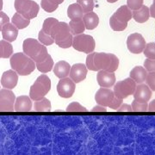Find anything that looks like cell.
Segmentation results:
<instances>
[{"instance_id": "obj_1", "label": "cell", "mask_w": 155, "mask_h": 155, "mask_svg": "<svg viewBox=\"0 0 155 155\" xmlns=\"http://www.w3.org/2000/svg\"><path fill=\"white\" fill-rule=\"evenodd\" d=\"M41 29L54 39V42L61 48L72 47L73 37L67 22H60L54 17H48L45 19Z\"/></svg>"}, {"instance_id": "obj_2", "label": "cell", "mask_w": 155, "mask_h": 155, "mask_svg": "<svg viewBox=\"0 0 155 155\" xmlns=\"http://www.w3.org/2000/svg\"><path fill=\"white\" fill-rule=\"evenodd\" d=\"M119 59L113 54L107 53H91L86 57L87 69L94 72L101 70L116 72L119 67Z\"/></svg>"}, {"instance_id": "obj_3", "label": "cell", "mask_w": 155, "mask_h": 155, "mask_svg": "<svg viewBox=\"0 0 155 155\" xmlns=\"http://www.w3.org/2000/svg\"><path fill=\"white\" fill-rule=\"evenodd\" d=\"M23 53L31 58L35 64L44 61L49 55L45 45L41 44L38 40L28 38L24 40L22 44Z\"/></svg>"}, {"instance_id": "obj_4", "label": "cell", "mask_w": 155, "mask_h": 155, "mask_svg": "<svg viewBox=\"0 0 155 155\" xmlns=\"http://www.w3.org/2000/svg\"><path fill=\"white\" fill-rule=\"evenodd\" d=\"M11 68L20 76H28L36 68L35 61L24 53H17L11 56Z\"/></svg>"}, {"instance_id": "obj_5", "label": "cell", "mask_w": 155, "mask_h": 155, "mask_svg": "<svg viewBox=\"0 0 155 155\" xmlns=\"http://www.w3.org/2000/svg\"><path fill=\"white\" fill-rule=\"evenodd\" d=\"M132 19V11L127 5L118 8L110 17V26L114 31H123L127 27V23Z\"/></svg>"}, {"instance_id": "obj_6", "label": "cell", "mask_w": 155, "mask_h": 155, "mask_svg": "<svg viewBox=\"0 0 155 155\" xmlns=\"http://www.w3.org/2000/svg\"><path fill=\"white\" fill-rule=\"evenodd\" d=\"M51 90V80L46 74L39 76L29 90V97L34 101H38L44 97Z\"/></svg>"}, {"instance_id": "obj_7", "label": "cell", "mask_w": 155, "mask_h": 155, "mask_svg": "<svg viewBox=\"0 0 155 155\" xmlns=\"http://www.w3.org/2000/svg\"><path fill=\"white\" fill-rule=\"evenodd\" d=\"M15 9L17 13L30 20L37 17L40 6L33 0H15Z\"/></svg>"}, {"instance_id": "obj_8", "label": "cell", "mask_w": 155, "mask_h": 155, "mask_svg": "<svg viewBox=\"0 0 155 155\" xmlns=\"http://www.w3.org/2000/svg\"><path fill=\"white\" fill-rule=\"evenodd\" d=\"M72 47L77 51L83 52L84 54H91L92 53L96 47L94 38L85 34H79L77 35H74L72 39Z\"/></svg>"}, {"instance_id": "obj_9", "label": "cell", "mask_w": 155, "mask_h": 155, "mask_svg": "<svg viewBox=\"0 0 155 155\" xmlns=\"http://www.w3.org/2000/svg\"><path fill=\"white\" fill-rule=\"evenodd\" d=\"M136 88V83L131 78H127L124 80L118 81L114 84V94L116 97L124 99L133 95Z\"/></svg>"}, {"instance_id": "obj_10", "label": "cell", "mask_w": 155, "mask_h": 155, "mask_svg": "<svg viewBox=\"0 0 155 155\" xmlns=\"http://www.w3.org/2000/svg\"><path fill=\"white\" fill-rule=\"evenodd\" d=\"M146 40L140 33H133L127 39V47L128 51L134 54H141L146 47Z\"/></svg>"}, {"instance_id": "obj_11", "label": "cell", "mask_w": 155, "mask_h": 155, "mask_svg": "<svg viewBox=\"0 0 155 155\" xmlns=\"http://www.w3.org/2000/svg\"><path fill=\"white\" fill-rule=\"evenodd\" d=\"M16 96L9 89L0 90V112H12L14 111V104Z\"/></svg>"}, {"instance_id": "obj_12", "label": "cell", "mask_w": 155, "mask_h": 155, "mask_svg": "<svg viewBox=\"0 0 155 155\" xmlns=\"http://www.w3.org/2000/svg\"><path fill=\"white\" fill-rule=\"evenodd\" d=\"M57 91L61 97L69 98L71 97L75 91V83L70 78H61L57 84Z\"/></svg>"}, {"instance_id": "obj_13", "label": "cell", "mask_w": 155, "mask_h": 155, "mask_svg": "<svg viewBox=\"0 0 155 155\" xmlns=\"http://www.w3.org/2000/svg\"><path fill=\"white\" fill-rule=\"evenodd\" d=\"M116 98V96L114 94V91L110 88H100L95 95V100L97 103V104L110 107L112 102Z\"/></svg>"}, {"instance_id": "obj_14", "label": "cell", "mask_w": 155, "mask_h": 155, "mask_svg": "<svg viewBox=\"0 0 155 155\" xmlns=\"http://www.w3.org/2000/svg\"><path fill=\"white\" fill-rule=\"evenodd\" d=\"M87 72H88V69L85 65H84L82 63H77L71 67L69 76L75 84L80 83L81 81L85 79Z\"/></svg>"}, {"instance_id": "obj_15", "label": "cell", "mask_w": 155, "mask_h": 155, "mask_svg": "<svg viewBox=\"0 0 155 155\" xmlns=\"http://www.w3.org/2000/svg\"><path fill=\"white\" fill-rule=\"evenodd\" d=\"M133 95L134 100H136L139 103H147L151 99L153 92L147 84L142 83L136 85Z\"/></svg>"}, {"instance_id": "obj_16", "label": "cell", "mask_w": 155, "mask_h": 155, "mask_svg": "<svg viewBox=\"0 0 155 155\" xmlns=\"http://www.w3.org/2000/svg\"><path fill=\"white\" fill-rule=\"evenodd\" d=\"M97 80L101 87L110 88L116 84V75L114 72L101 70L97 75Z\"/></svg>"}, {"instance_id": "obj_17", "label": "cell", "mask_w": 155, "mask_h": 155, "mask_svg": "<svg viewBox=\"0 0 155 155\" xmlns=\"http://www.w3.org/2000/svg\"><path fill=\"white\" fill-rule=\"evenodd\" d=\"M18 82V74L13 69L8 70L3 73L1 77V84L4 88L12 90L17 86Z\"/></svg>"}, {"instance_id": "obj_18", "label": "cell", "mask_w": 155, "mask_h": 155, "mask_svg": "<svg viewBox=\"0 0 155 155\" xmlns=\"http://www.w3.org/2000/svg\"><path fill=\"white\" fill-rule=\"evenodd\" d=\"M32 108V101L28 96L18 97L14 104V110L17 112H28Z\"/></svg>"}, {"instance_id": "obj_19", "label": "cell", "mask_w": 155, "mask_h": 155, "mask_svg": "<svg viewBox=\"0 0 155 155\" xmlns=\"http://www.w3.org/2000/svg\"><path fill=\"white\" fill-rule=\"evenodd\" d=\"M2 35L4 40H5L9 42L15 41L18 35V28L12 23L7 22L2 28Z\"/></svg>"}, {"instance_id": "obj_20", "label": "cell", "mask_w": 155, "mask_h": 155, "mask_svg": "<svg viewBox=\"0 0 155 155\" xmlns=\"http://www.w3.org/2000/svg\"><path fill=\"white\" fill-rule=\"evenodd\" d=\"M53 69L56 77H58L59 78H67L69 75L71 66L67 61H61L56 63Z\"/></svg>"}, {"instance_id": "obj_21", "label": "cell", "mask_w": 155, "mask_h": 155, "mask_svg": "<svg viewBox=\"0 0 155 155\" xmlns=\"http://www.w3.org/2000/svg\"><path fill=\"white\" fill-rule=\"evenodd\" d=\"M149 17V8L147 5H142L138 10L132 11V18H134V20L139 23H144L147 22Z\"/></svg>"}, {"instance_id": "obj_22", "label": "cell", "mask_w": 155, "mask_h": 155, "mask_svg": "<svg viewBox=\"0 0 155 155\" xmlns=\"http://www.w3.org/2000/svg\"><path fill=\"white\" fill-rule=\"evenodd\" d=\"M129 76L136 84H142L146 81V78L147 76V71L145 69V67H134L129 73Z\"/></svg>"}, {"instance_id": "obj_23", "label": "cell", "mask_w": 155, "mask_h": 155, "mask_svg": "<svg viewBox=\"0 0 155 155\" xmlns=\"http://www.w3.org/2000/svg\"><path fill=\"white\" fill-rule=\"evenodd\" d=\"M83 22L86 29L92 30L98 26L99 23V17L95 12H87L84 15Z\"/></svg>"}, {"instance_id": "obj_24", "label": "cell", "mask_w": 155, "mask_h": 155, "mask_svg": "<svg viewBox=\"0 0 155 155\" xmlns=\"http://www.w3.org/2000/svg\"><path fill=\"white\" fill-rule=\"evenodd\" d=\"M67 16L72 21H78L82 20L84 17V11L82 7L79 5L78 3L72 4L68 6L67 9Z\"/></svg>"}, {"instance_id": "obj_25", "label": "cell", "mask_w": 155, "mask_h": 155, "mask_svg": "<svg viewBox=\"0 0 155 155\" xmlns=\"http://www.w3.org/2000/svg\"><path fill=\"white\" fill-rule=\"evenodd\" d=\"M12 24H14L18 29H23V28H27L29 23H30V20L27 19L24 17H22L21 14L19 13H15L12 17L11 19Z\"/></svg>"}, {"instance_id": "obj_26", "label": "cell", "mask_w": 155, "mask_h": 155, "mask_svg": "<svg viewBox=\"0 0 155 155\" xmlns=\"http://www.w3.org/2000/svg\"><path fill=\"white\" fill-rule=\"evenodd\" d=\"M64 2V0H41V6L46 12L52 13L58 9L59 5Z\"/></svg>"}, {"instance_id": "obj_27", "label": "cell", "mask_w": 155, "mask_h": 155, "mask_svg": "<svg viewBox=\"0 0 155 155\" xmlns=\"http://www.w3.org/2000/svg\"><path fill=\"white\" fill-rule=\"evenodd\" d=\"M13 54L12 45L5 40L0 41V59L10 58Z\"/></svg>"}, {"instance_id": "obj_28", "label": "cell", "mask_w": 155, "mask_h": 155, "mask_svg": "<svg viewBox=\"0 0 155 155\" xmlns=\"http://www.w3.org/2000/svg\"><path fill=\"white\" fill-rule=\"evenodd\" d=\"M35 66H36V68L39 72H41V73H47V72L52 71V69L54 68V62L49 54L44 61L35 64Z\"/></svg>"}, {"instance_id": "obj_29", "label": "cell", "mask_w": 155, "mask_h": 155, "mask_svg": "<svg viewBox=\"0 0 155 155\" xmlns=\"http://www.w3.org/2000/svg\"><path fill=\"white\" fill-rule=\"evenodd\" d=\"M69 28H70V32L72 35H77L79 34H83L85 30V26L84 23L82 20H78V21H72L71 20L69 22Z\"/></svg>"}, {"instance_id": "obj_30", "label": "cell", "mask_w": 155, "mask_h": 155, "mask_svg": "<svg viewBox=\"0 0 155 155\" xmlns=\"http://www.w3.org/2000/svg\"><path fill=\"white\" fill-rule=\"evenodd\" d=\"M35 111L36 112H49L51 111V102L49 99L42 97L41 99L35 102Z\"/></svg>"}, {"instance_id": "obj_31", "label": "cell", "mask_w": 155, "mask_h": 155, "mask_svg": "<svg viewBox=\"0 0 155 155\" xmlns=\"http://www.w3.org/2000/svg\"><path fill=\"white\" fill-rule=\"evenodd\" d=\"M38 41L41 44L45 45V46H50V45L54 43V39L52 38L50 35H47V34L45 33L42 29H41L40 32H39Z\"/></svg>"}, {"instance_id": "obj_32", "label": "cell", "mask_w": 155, "mask_h": 155, "mask_svg": "<svg viewBox=\"0 0 155 155\" xmlns=\"http://www.w3.org/2000/svg\"><path fill=\"white\" fill-rule=\"evenodd\" d=\"M77 3L82 7L84 13L91 12L94 9V0H77Z\"/></svg>"}, {"instance_id": "obj_33", "label": "cell", "mask_w": 155, "mask_h": 155, "mask_svg": "<svg viewBox=\"0 0 155 155\" xmlns=\"http://www.w3.org/2000/svg\"><path fill=\"white\" fill-rule=\"evenodd\" d=\"M143 52H144L145 56L147 59L155 60V43L149 42L148 44L146 45Z\"/></svg>"}, {"instance_id": "obj_34", "label": "cell", "mask_w": 155, "mask_h": 155, "mask_svg": "<svg viewBox=\"0 0 155 155\" xmlns=\"http://www.w3.org/2000/svg\"><path fill=\"white\" fill-rule=\"evenodd\" d=\"M67 112H87V109L78 102H72L67 107Z\"/></svg>"}, {"instance_id": "obj_35", "label": "cell", "mask_w": 155, "mask_h": 155, "mask_svg": "<svg viewBox=\"0 0 155 155\" xmlns=\"http://www.w3.org/2000/svg\"><path fill=\"white\" fill-rule=\"evenodd\" d=\"M131 106H132V110L134 112H146L147 111V108H148L147 103H139L136 100H134Z\"/></svg>"}, {"instance_id": "obj_36", "label": "cell", "mask_w": 155, "mask_h": 155, "mask_svg": "<svg viewBox=\"0 0 155 155\" xmlns=\"http://www.w3.org/2000/svg\"><path fill=\"white\" fill-rule=\"evenodd\" d=\"M145 82L152 90V91H155V72H149V73H147Z\"/></svg>"}, {"instance_id": "obj_37", "label": "cell", "mask_w": 155, "mask_h": 155, "mask_svg": "<svg viewBox=\"0 0 155 155\" xmlns=\"http://www.w3.org/2000/svg\"><path fill=\"white\" fill-rule=\"evenodd\" d=\"M144 0H127V6L131 11H135L143 5Z\"/></svg>"}, {"instance_id": "obj_38", "label": "cell", "mask_w": 155, "mask_h": 155, "mask_svg": "<svg viewBox=\"0 0 155 155\" xmlns=\"http://www.w3.org/2000/svg\"><path fill=\"white\" fill-rule=\"evenodd\" d=\"M144 67L147 72H155V60L147 59L144 61Z\"/></svg>"}, {"instance_id": "obj_39", "label": "cell", "mask_w": 155, "mask_h": 155, "mask_svg": "<svg viewBox=\"0 0 155 155\" xmlns=\"http://www.w3.org/2000/svg\"><path fill=\"white\" fill-rule=\"evenodd\" d=\"M7 22H10V18H9V17L6 15L5 13L0 11V31H2L3 26L5 23H7Z\"/></svg>"}, {"instance_id": "obj_40", "label": "cell", "mask_w": 155, "mask_h": 155, "mask_svg": "<svg viewBox=\"0 0 155 155\" xmlns=\"http://www.w3.org/2000/svg\"><path fill=\"white\" fill-rule=\"evenodd\" d=\"M122 104H123V99H121V98H118V97H116L114 99V101L112 102V104H110V106L109 107V108H110V109H113V110H117L120 106L122 105Z\"/></svg>"}, {"instance_id": "obj_41", "label": "cell", "mask_w": 155, "mask_h": 155, "mask_svg": "<svg viewBox=\"0 0 155 155\" xmlns=\"http://www.w3.org/2000/svg\"><path fill=\"white\" fill-rule=\"evenodd\" d=\"M116 110L118 112H131V111H133V110H132V106L131 105L127 104H122Z\"/></svg>"}, {"instance_id": "obj_42", "label": "cell", "mask_w": 155, "mask_h": 155, "mask_svg": "<svg viewBox=\"0 0 155 155\" xmlns=\"http://www.w3.org/2000/svg\"><path fill=\"white\" fill-rule=\"evenodd\" d=\"M107 111V109H106V107L103 105H98L94 106L93 107V109L91 110V112H106Z\"/></svg>"}, {"instance_id": "obj_43", "label": "cell", "mask_w": 155, "mask_h": 155, "mask_svg": "<svg viewBox=\"0 0 155 155\" xmlns=\"http://www.w3.org/2000/svg\"><path fill=\"white\" fill-rule=\"evenodd\" d=\"M149 11H150V16L155 19V0H153V2L152 5H151V7L149 8Z\"/></svg>"}, {"instance_id": "obj_44", "label": "cell", "mask_w": 155, "mask_h": 155, "mask_svg": "<svg viewBox=\"0 0 155 155\" xmlns=\"http://www.w3.org/2000/svg\"><path fill=\"white\" fill-rule=\"evenodd\" d=\"M147 111L155 112V99L153 100L152 102H150V104H148V108H147Z\"/></svg>"}, {"instance_id": "obj_45", "label": "cell", "mask_w": 155, "mask_h": 155, "mask_svg": "<svg viewBox=\"0 0 155 155\" xmlns=\"http://www.w3.org/2000/svg\"><path fill=\"white\" fill-rule=\"evenodd\" d=\"M108 3H110V4H113V3H116V2H117L118 0H106Z\"/></svg>"}, {"instance_id": "obj_46", "label": "cell", "mask_w": 155, "mask_h": 155, "mask_svg": "<svg viewBox=\"0 0 155 155\" xmlns=\"http://www.w3.org/2000/svg\"><path fill=\"white\" fill-rule=\"evenodd\" d=\"M3 9V0H0V11Z\"/></svg>"}]
</instances>
